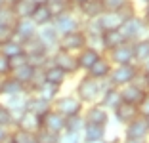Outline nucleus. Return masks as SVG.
Returning a JSON list of instances; mask_svg holds the SVG:
<instances>
[{
  "mask_svg": "<svg viewBox=\"0 0 149 143\" xmlns=\"http://www.w3.org/2000/svg\"><path fill=\"white\" fill-rule=\"evenodd\" d=\"M74 95L82 101L84 107H86V105H92V103H97L100 97H101V84H100V80L84 74L79 82H77Z\"/></svg>",
  "mask_w": 149,
  "mask_h": 143,
  "instance_id": "nucleus-1",
  "label": "nucleus"
},
{
  "mask_svg": "<svg viewBox=\"0 0 149 143\" xmlns=\"http://www.w3.org/2000/svg\"><path fill=\"white\" fill-rule=\"evenodd\" d=\"M118 31L123 33V36H124L126 42H136V40H141V38H147L149 36L147 23H145L143 19H141V15H138V13L130 15V17L123 23V27H120Z\"/></svg>",
  "mask_w": 149,
  "mask_h": 143,
  "instance_id": "nucleus-2",
  "label": "nucleus"
},
{
  "mask_svg": "<svg viewBox=\"0 0 149 143\" xmlns=\"http://www.w3.org/2000/svg\"><path fill=\"white\" fill-rule=\"evenodd\" d=\"M136 12V8H134V4H130L128 8L120 10V12H103L97 19V23H100L101 31H117L123 27V23L126 21L130 15H134Z\"/></svg>",
  "mask_w": 149,
  "mask_h": 143,
  "instance_id": "nucleus-3",
  "label": "nucleus"
},
{
  "mask_svg": "<svg viewBox=\"0 0 149 143\" xmlns=\"http://www.w3.org/2000/svg\"><path fill=\"white\" fill-rule=\"evenodd\" d=\"M50 25L54 27L57 35H67V33H74V31H82V19L77 13V10H69V12L57 15V17L52 19Z\"/></svg>",
  "mask_w": 149,
  "mask_h": 143,
  "instance_id": "nucleus-4",
  "label": "nucleus"
},
{
  "mask_svg": "<svg viewBox=\"0 0 149 143\" xmlns=\"http://www.w3.org/2000/svg\"><path fill=\"white\" fill-rule=\"evenodd\" d=\"M138 74H140V65H136V63H130V65H113L107 80L111 82V86L123 88L126 84L134 82Z\"/></svg>",
  "mask_w": 149,
  "mask_h": 143,
  "instance_id": "nucleus-5",
  "label": "nucleus"
},
{
  "mask_svg": "<svg viewBox=\"0 0 149 143\" xmlns=\"http://www.w3.org/2000/svg\"><path fill=\"white\" fill-rule=\"evenodd\" d=\"M52 109L56 113H59L61 117L69 118V117H73V115L82 113L84 105L74 94H65V95H57V99L52 103Z\"/></svg>",
  "mask_w": 149,
  "mask_h": 143,
  "instance_id": "nucleus-6",
  "label": "nucleus"
},
{
  "mask_svg": "<svg viewBox=\"0 0 149 143\" xmlns=\"http://www.w3.org/2000/svg\"><path fill=\"white\" fill-rule=\"evenodd\" d=\"M82 48H86V35H84L82 31H74V33L61 35L59 40H57V50H63V52L79 53Z\"/></svg>",
  "mask_w": 149,
  "mask_h": 143,
  "instance_id": "nucleus-7",
  "label": "nucleus"
},
{
  "mask_svg": "<svg viewBox=\"0 0 149 143\" xmlns=\"http://www.w3.org/2000/svg\"><path fill=\"white\" fill-rule=\"evenodd\" d=\"M50 57H52V63H54V65L59 67V69H61L67 76L79 73L77 53H69V52H63V50H54V52L50 53Z\"/></svg>",
  "mask_w": 149,
  "mask_h": 143,
  "instance_id": "nucleus-8",
  "label": "nucleus"
},
{
  "mask_svg": "<svg viewBox=\"0 0 149 143\" xmlns=\"http://www.w3.org/2000/svg\"><path fill=\"white\" fill-rule=\"evenodd\" d=\"M36 31H38V27L35 25V21L31 17H19L12 27V38H15L17 42L23 44L29 38L36 36Z\"/></svg>",
  "mask_w": 149,
  "mask_h": 143,
  "instance_id": "nucleus-9",
  "label": "nucleus"
},
{
  "mask_svg": "<svg viewBox=\"0 0 149 143\" xmlns=\"http://www.w3.org/2000/svg\"><path fill=\"white\" fill-rule=\"evenodd\" d=\"M82 117L86 124H94V126H107L111 120V113L105 111L100 103H92L86 105L82 111Z\"/></svg>",
  "mask_w": 149,
  "mask_h": 143,
  "instance_id": "nucleus-10",
  "label": "nucleus"
},
{
  "mask_svg": "<svg viewBox=\"0 0 149 143\" xmlns=\"http://www.w3.org/2000/svg\"><path fill=\"white\" fill-rule=\"evenodd\" d=\"M105 57L113 63V65H130L134 63V50H132V42H124L118 48L111 50L105 53Z\"/></svg>",
  "mask_w": 149,
  "mask_h": 143,
  "instance_id": "nucleus-11",
  "label": "nucleus"
},
{
  "mask_svg": "<svg viewBox=\"0 0 149 143\" xmlns=\"http://www.w3.org/2000/svg\"><path fill=\"white\" fill-rule=\"evenodd\" d=\"M40 122H42V130L52 132V134H56V135H59V134L65 132V117H61L59 113H56L54 109H50L48 113L40 118Z\"/></svg>",
  "mask_w": 149,
  "mask_h": 143,
  "instance_id": "nucleus-12",
  "label": "nucleus"
},
{
  "mask_svg": "<svg viewBox=\"0 0 149 143\" xmlns=\"http://www.w3.org/2000/svg\"><path fill=\"white\" fill-rule=\"evenodd\" d=\"M149 128L143 117H136L130 124L124 126V139H147Z\"/></svg>",
  "mask_w": 149,
  "mask_h": 143,
  "instance_id": "nucleus-13",
  "label": "nucleus"
},
{
  "mask_svg": "<svg viewBox=\"0 0 149 143\" xmlns=\"http://www.w3.org/2000/svg\"><path fill=\"white\" fill-rule=\"evenodd\" d=\"M118 92H120V99L124 101V103H130V105H140L141 99L145 97V94H147V90H143L141 86H138V84H126V86L118 88Z\"/></svg>",
  "mask_w": 149,
  "mask_h": 143,
  "instance_id": "nucleus-14",
  "label": "nucleus"
},
{
  "mask_svg": "<svg viewBox=\"0 0 149 143\" xmlns=\"http://www.w3.org/2000/svg\"><path fill=\"white\" fill-rule=\"evenodd\" d=\"M27 95H29V94H17V95H12V97L0 99V101H4V105L10 109V113H12V117H13V122H17V118L27 111V109H25Z\"/></svg>",
  "mask_w": 149,
  "mask_h": 143,
  "instance_id": "nucleus-15",
  "label": "nucleus"
},
{
  "mask_svg": "<svg viewBox=\"0 0 149 143\" xmlns=\"http://www.w3.org/2000/svg\"><path fill=\"white\" fill-rule=\"evenodd\" d=\"M101 57V52L94 50V48H82L79 53H77V63H79V71H82L84 74L90 71V67L96 63L97 59Z\"/></svg>",
  "mask_w": 149,
  "mask_h": 143,
  "instance_id": "nucleus-16",
  "label": "nucleus"
},
{
  "mask_svg": "<svg viewBox=\"0 0 149 143\" xmlns=\"http://www.w3.org/2000/svg\"><path fill=\"white\" fill-rule=\"evenodd\" d=\"M97 103L101 105V107L105 109V111H109V113H113L115 109L118 107V105L123 103V99H120V92H118V88L115 86H109L107 90L101 92V97Z\"/></svg>",
  "mask_w": 149,
  "mask_h": 143,
  "instance_id": "nucleus-17",
  "label": "nucleus"
},
{
  "mask_svg": "<svg viewBox=\"0 0 149 143\" xmlns=\"http://www.w3.org/2000/svg\"><path fill=\"white\" fill-rule=\"evenodd\" d=\"M111 69H113V63L105 57V53H101V57L90 67V71H88L86 74L92 76V78H96V80H105V78H109Z\"/></svg>",
  "mask_w": 149,
  "mask_h": 143,
  "instance_id": "nucleus-18",
  "label": "nucleus"
},
{
  "mask_svg": "<svg viewBox=\"0 0 149 143\" xmlns=\"http://www.w3.org/2000/svg\"><path fill=\"white\" fill-rule=\"evenodd\" d=\"M115 117V120L118 122V124H123V126H126V124H130L132 120H134V118L136 117H140V115H138V107L136 105H130V103H120L118 105L117 109H115L113 113H111Z\"/></svg>",
  "mask_w": 149,
  "mask_h": 143,
  "instance_id": "nucleus-19",
  "label": "nucleus"
},
{
  "mask_svg": "<svg viewBox=\"0 0 149 143\" xmlns=\"http://www.w3.org/2000/svg\"><path fill=\"white\" fill-rule=\"evenodd\" d=\"M101 52L103 53H107V52H111V50H115V48H118L120 44H124L126 40H124V36H123V33L120 31H103L101 33Z\"/></svg>",
  "mask_w": 149,
  "mask_h": 143,
  "instance_id": "nucleus-20",
  "label": "nucleus"
},
{
  "mask_svg": "<svg viewBox=\"0 0 149 143\" xmlns=\"http://www.w3.org/2000/svg\"><path fill=\"white\" fill-rule=\"evenodd\" d=\"M36 38L48 48V52L52 53L54 50H57V40H59V35L54 31L52 25H44V27H38L36 31Z\"/></svg>",
  "mask_w": 149,
  "mask_h": 143,
  "instance_id": "nucleus-21",
  "label": "nucleus"
},
{
  "mask_svg": "<svg viewBox=\"0 0 149 143\" xmlns=\"http://www.w3.org/2000/svg\"><path fill=\"white\" fill-rule=\"evenodd\" d=\"M15 126L17 128H21V130L29 132V134L35 135L36 132L42 128V122H40V117H36L35 113H29V111H25V113L21 115V117L17 118V122H15Z\"/></svg>",
  "mask_w": 149,
  "mask_h": 143,
  "instance_id": "nucleus-22",
  "label": "nucleus"
},
{
  "mask_svg": "<svg viewBox=\"0 0 149 143\" xmlns=\"http://www.w3.org/2000/svg\"><path fill=\"white\" fill-rule=\"evenodd\" d=\"M77 13L80 15L82 21L96 19V17H100L101 13H103V4H101L100 0H88L86 4H82V6L77 8Z\"/></svg>",
  "mask_w": 149,
  "mask_h": 143,
  "instance_id": "nucleus-23",
  "label": "nucleus"
},
{
  "mask_svg": "<svg viewBox=\"0 0 149 143\" xmlns=\"http://www.w3.org/2000/svg\"><path fill=\"white\" fill-rule=\"evenodd\" d=\"M25 109L29 111V113H35L36 117L42 118L44 115L52 109V103H48V101H44V99H40V97H36L35 94H29V95H27V105H25Z\"/></svg>",
  "mask_w": 149,
  "mask_h": 143,
  "instance_id": "nucleus-24",
  "label": "nucleus"
},
{
  "mask_svg": "<svg viewBox=\"0 0 149 143\" xmlns=\"http://www.w3.org/2000/svg\"><path fill=\"white\" fill-rule=\"evenodd\" d=\"M44 78H46V82H48V84H54V86H63L65 80L69 76H67L59 67H56L54 63H50V65L44 67Z\"/></svg>",
  "mask_w": 149,
  "mask_h": 143,
  "instance_id": "nucleus-25",
  "label": "nucleus"
},
{
  "mask_svg": "<svg viewBox=\"0 0 149 143\" xmlns=\"http://www.w3.org/2000/svg\"><path fill=\"white\" fill-rule=\"evenodd\" d=\"M80 135H82V141H103L107 137V126L86 124Z\"/></svg>",
  "mask_w": 149,
  "mask_h": 143,
  "instance_id": "nucleus-26",
  "label": "nucleus"
},
{
  "mask_svg": "<svg viewBox=\"0 0 149 143\" xmlns=\"http://www.w3.org/2000/svg\"><path fill=\"white\" fill-rule=\"evenodd\" d=\"M33 74H35V67H31L29 63H25V65H21V67H15V69H12L8 76H12L13 80H17L19 84H23V86L27 88V84L31 82Z\"/></svg>",
  "mask_w": 149,
  "mask_h": 143,
  "instance_id": "nucleus-27",
  "label": "nucleus"
},
{
  "mask_svg": "<svg viewBox=\"0 0 149 143\" xmlns=\"http://www.w3.org/2000/svg\"><path fill=\"white\" fill-rule=\"evenodd\" d=\"M35 95L40 97V99H44V101H48V103H54V101L57 99V95H61V86H54V84L44 82L42 86L35 92Z\"/></svg>",
  "mask_w": 149,
  "mask_h": 143,
  "instance_id": "nucleus-28",
  "label": "nucleus"
},
{
  "mask_svg": "<svg viewBox=\"0 0 149 143\" xmlns=\"http://www.w3.org/2000/svg\"><path fill=\"white\" fill-rule=\"evenodd\" d=\"M132 50H134V63H136V65H141L149 57V36L132 42Z\"/></svg>",
  "mask_w": 149,
  "mask_h": 143,
  "instance_id": "nucleus-29",
  "label": "nucleus"
},
{
  "mask_svg": "<svg viewBox=\"0 0 149 143\" xmlns=\"http://www.w3.org/2000/svg\"><path fill=\"white\" fill-rule=\"evenodd\" d=\"M31 19L35 21L36 27H44V25H50L54 17H52V13H50L48 6L44 4V6H35V10L31 13Z\"/></svg>",
  "mask_w": 149,
  "mask_h": 143,
  "instance_id": "nucleus-30",
  "label": "nucleus"
},
{
  "mask_svg": "<svg viewBox=\"0 0 149 143\" xmlns=\"http://www.w3.org/2000/svg\"><path fill=\"white\" fill-rule=\"evenodd\" d=\"M0 53L4 57H8V59H12V57H15V56H21L23 53V44L17 42L15 38H10V40L0 44Z\"/></svg>",
  "mask_w": 149,
  "mask_h": 143,
  "instance_id": "nucleus-31",
  "label": "nucleus"
},
{
  "mask_svg": "<svg viewBox=\"0 0 149 143\" xmlns=\"http://www.w3.org/2000/svg\"><path fill=\"white\" fill-rule=\"evenodd\" d=\"M84 126H86V122H84L82 113L65 118V132H71V134H82Z\"/></svg>",
  "mask_w": 149,
  "mask_h": 143,
  "instance_id": "nucleus-32",
  "label": "nucleus"
},
{
  "mask_svg": "<svg viewBox=\"0 0 149 143\" xmlns=\"http://www.w3.org/2000/svg\"><path fill=\"white\" fill-rule=\"evenodd\" d=\"M13 13H15V17H31L33 10H35V4H33L31 0H17L15 4L12 6Z\"/></svg>",
  "mask_w": 149,
  "mask_h": 143,
  "instance_id": "nucleus-33",
  "label": "nucleus"
},
{
  "mask_svg": "<svg viewBox=\"0 0 149 143\" xmlns=\"http://www.w3.org/2000/svg\"><path fill=\"white\" fill-rule=\"evenodd\" d=\"M33 139H35V135L21 130V128H17V126H13L12 130H10V141L12 143H31Z\"/></svg>",
  "mask_w": 149,
  "mask_h": 143,
  "instance_id": "nucleus-34",
  "label": "nucleus"
},
{
  "mask_svg": "<svg viewBox=\"0 0 149 143\" xmlns=\"http://www.w3.org/2000/svg\"><path fill=\"white\" fill-rule=\"evenodd\" d=\"M15 122H13V117L10 113V109L4 105V101H0V128H6V130H12Z\"/></svg>",
  "mask_w": 149,
  "mask_h": 143,
  "instance_id": "nucleus-35",
  "label": "nucleus"
},
{
  "mask_svg": "<svg viewBox=\"0 0 149 143\" xmlns=\"http://www.w3.org/2000/svg\"><path fill=\"white\" fill-rule=\"evenodd\" d=\"M15 21H17V17H15L13 10L10 8V6H2V8H0V25L10 27V29H12Z\"/></svg>",
  "mask_w": 149,
  "mask_h": 143,
  "instance_id": "nucleus-36",
  "label": "nucleus"
},
{
  "mask_svg": "<svg viewBox=\"0 0 149 143\" xmlns=\"http://www.w3.org/2000/svg\"><path fill=\"white\" fill-rule=\"evenodd\" d=\"M103 12H120L132 4V0H103Z\"/></svg>",
  "mask_w": 149,
  "mask_h": 143,
  "instance_id": "nucleus-37",
  "label": "nucleus"
},
{
  "mask_svg": "<svg viewBox=\"0 0 149 143\" xmlns=\"http://www.w3.org/2000/svg\"><path fill=\"white\" fill-rule=\"evenodd\" d=\"M35 139L38 143H57L59 135H56V134H52V132H46V130H42V128H40V130L35 134Z\"/></svg>",
  "mask_w": 149,
  "mask_h": 143,
  "instance_id": "nucleus-38",
  "label": "nucleus"
},
{
  "mask_svg": "<svg viewBox=\"0 0 149 143\" xmlns=\"http://www.w3.org/2000/svg\"><path fill=\"white\" fill-rule=\"evenodd\" d=\"M57 143H82V135L80 134H71V132H63V134H59Z\"/></svg>",
  "mask_w": 149,
  "mask_h": 143,
  "instance_id": "nucleus-39",
  "label": "nucleus"
},
{
  "mask_svg": "<svg viewBox=\"0 0 149 143\" xmlns=\"http://www.w3.org/2000/svg\"><path fill=\"white\" fill-rule=\"evenodd\" d=\"M138 115H140V117H143V118L149 117V92L145 94V97L141 99V103L138 105Z\"/></svg>",
  "mask_w": 149,
  "mask_h": 143,
  "instance_id": "nucleus-40",
  "label": "nucleus"
},
{
  "mask_svg": "<svg viewBox=\"0 0 149 143\" xmlns=\"http://www.w3.org/2000/svg\"><path fill=\"white\" fill-rule=\"evenodd\" d=\"M10 71H12V67H10V59L0 53V78H2V76H8Z\"/></svg>",
  "mask_w": 149,
  "mask_h": 143,
  "instance_id": "nucleus-41",
  "label": "nucleus"
},
{
  "mask_svg": "<svg viewBox=\"0 0 149 143\" xmlns=\"http://www.w3.org/2000/svg\"><path fill=\"white\" fill-rule=\"evenodd\" d=\"M27 63V56L25 53H21V56H15V57H12L10 59V67L12 69H15V67H21V65H25Z\"/></svg>",
  "mask_w": 149,
  "mask_h": 143,
  "instance_id": "nucleus-42",
  "label": "nucleus"
},
{
  "mask_svg": "<svg viewBox=\"0 0 149 143\" xmlns=\"http://www.w3.org/2000/svg\"><path fill=\"white\" fill-rule=\"evenodd\" d=\"M12 38V29L10 27H4V25H0V44L6 42V40Z\"/></svg>",
  "mask_w": 149,
  "mask_h": 143,
  "instance_id": "nucleus-43",
  "label": "nucleus"
},
{
  "mask_svg": "<svg viewBox=\"0 0 149 143\" xmlns=\"http://www.w3.org/2000/svg\"><path fill=\"white\" fill-rule=\"evenodd\" d=\"M10 141V130L0 128V143H8Z\"/></svg>",
  "mask_w": 149,
  "mask_h": 143,
  "instance_id": "nucleus-44",
  "label": "nucleus"
},
{
  "mask_svg": "<svg viewBox=\"0 0 149 143\" xmlns=\"http://www.w3.org/2000/svg\"><path fill=\"white\" fill-rule=\"evenodd\" d=\"M141 19H143V21L147 23V27H149V4H145V6H143V12H141Z\"/></svg>",
  "mask_w": 149,
  "mask_h": 143,
  "instance_id": "nucleus-45",
  "label": "nucleus"
},
{
  "mask_svg": "<svg viewBox=\"0 0 149 143\" xmlns=\"http://www.w3.org/2000/svg\"><path fill=\"white\" fill-rule=\"evenodd\" d=\"M86 2H88V0H69V6H71V8H73V10H77V8H79V6L86 4Z\"/></svg>",
  "mask_w": 149,
  "mask_h": 143,
  "instance_id": "nucleus-46",
  "label": "nucleus"
},
{
  "mask_svg": "<svg viewBox=\"0 0 149 143\" xmlns=\"http://www.w3.org/2000/svg\"><path fill=\"white\" fill-rule=\"evenodd\" d=\"M140 71H141V73H149V57H147V59H145L143 63L140 65Z\"/></svg>",
  "mask_w": 149,
  "mask_h": 143,
  "instance_id": "nucleus-47",
  "label": "nucleus"
},
{
  "mask_svg": "<svg viewBox=\"0 0 149 143\" xmlns=\"http://www.w3.org/2000/svg\"><path fill=\"white\" fill-rule=\"evenodd\" d=\"M120 143H147V139H120Z\"/></svg>",
  "mask_w": 149,
  "mask_h": 143,
  "instance_id": "nucleus-48",
  "label": "nucleus"
},
{
  "mask_svg": "<svg viewBox=\"0 0 149 143\" xmlns=\"http://www.w3.org/2000/svg\"><path fill=\"white\" fill-rule=\"evenodd\" d=\"M31 2H33L35 6H44V4H48L50 0H31Z\"/></svg>",
  "mask_w": 149,
  "mask_h": 143,
  "instance_id": "nucleus-49",
  "label": "nucleus"
},
{
  "mask_svg": "<svg viewBox=\"0 0 149 143\" xmlns=\"http://www.w3.org/2000/svg\"><path fill=\"white\" fill-rule=\"evenodd\" d=\"M143 80H145V88L149 92V73H143Z\"/></svg>",
  "mask_w": 149,
  "mask_h": 143,
  "instance_id": "nucleus-50",
  "label": "nucleus"
},
{
  "mask_svg": "<svg viewBox=\"0 0 149 143\" xmlns=\"http://www.w3.org/2000/svg\"><path fill=\"white\" fill-rule=\"evenodd\" d=\"M105 143H120V141H118V139H111V141H109V139H105Z\"/></svg>",
  "mask_w": 149,
  "mask_h": 143,
  "instance_id": "nucleus-51",
  "label": "nucleus"
},
{
  "mask_svg": "<svg viewBox=\"0 0 149 143\" xmlns=\"http://www.w3.org/2000/svg\"><path fill=\"white\" fill-rule=\"evenodd\" d=\"M82 143H105V139L103 141H82Z\"/></svg>",
  "mask_w": 149,
  "mask_h": 143,
  "instance_id": "nucleus-52",
  "label": "nucleus"
},
{
  "mask_svg": "<svg viewBox=\"0 0 149 143\" xmlns=\"http://www.w3.org/2000/svg\"><path fill=\"white\" fill-rule=\"evenodd\" d=\"M138 2H141L143 6H145V4H149V0H138Z\"/></svg>",
  "mask_w": 149,
  "mask_h": 143,
  "instance_id": "nucleus-53",
  "label": "nucleus"
},
{
  "mask_svg": "<svg viewBox=\"0 0 149 143\" xmlns=\"http://www.w3.org/2000/svg\"><path fill=\"white\" fill-rule=\"evenodd\" d=\"M2 6H6V4H4V0H0V8H2Z\"/></svg>",
  "mask_w": 149,
  "mask_h": 143,
  "instance_id": "nucleus-54",
  "label": "nucleus"
},
{
  "mask_svg": "<svg viewBox=\"0 0 149 143\" xmlns=\"http://www.w3.org/2000/svg\"><path fill=\"white\" fill-rule=\"evenodd\" d=\"M145 120H147V128H149V117H147V118H145Z\"/></svg>",
  "mask_w": 149,
  "mask_h": 143,
  "instance_id": "nucleus-55",
  "label": "nucleus"
},
{
  "mask_svg": "<svg viewBox=\"0 0 149 143\" xmlns=\"http://www.w3.org/2000/svg\"><path fill=\"white\" fill-rule=\"evenodd\" d=\"M31 143H38V141H36V139H33V141H31Z\"/></svg>",
  "mask_w": 149,
  "mask_h": 143,
  "instance_id": "nucleus-56",
  "label": "nucleus"
},
{
  "mask_svg": "<svg viewBox=\"0 0 149 143\" xmlns=\"http://www.w3.org/2000/svg\"><path fill=\"white\" fill-rule=\"evenodd\" d=\"M147 143H149V137H147Z\"/></svg>",
  "mask_w": 149,
  "mask_h": 143,
  "instance_id": "nucleus-57",
  "label": "nucleus"
},
{
  "mask_svg": "<svg viewBox=\"0 0 149 143\" xmlns=\"http://www.w3.org/2000/svg\"><path fill=\"white\" fill-rule=\"evenodd\" d=\"M100 2H103V0H100Z\"/></svg>",
  "mask_w": 149,
  "mask_h": 143,
  "instance_id": "nucleus-58",
  "label": "nucleus"
},
{
  "mask_svg": "<svg viewBox=\"0 0 149 143\" xmlns=\"http://www.w3.org/2000/svg\"><path fill=\"white\" fill-rule=\"evenodd\" d=\"M8 143H12V141H8Z\"/></svg>",
  "mask_w": 149,
  "mask_h": 143,
  "instance_id": "nucleus-59",
  "label": "nucleus"
}]
</instances>
